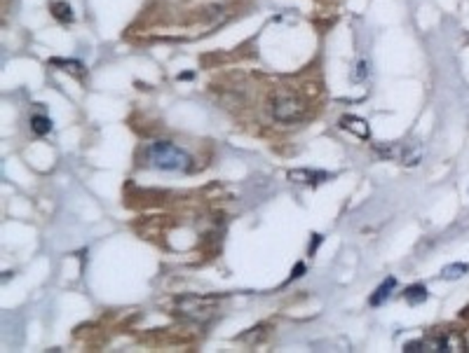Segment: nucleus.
<instances>
[{
    "label": "nucleus",
    "mask_w": 469,
    "mask_h": 353,
    "mask_svg": "<svg viewBox=\"0 0 469 353\" xmlns=\"http://www.w3.org/2000/svg\"><path fill=\"white\" fill-rule=\"evenodd\" d=\"M146 159L153 169L160 171H190L192 157L183 148L169 141H155L146 148Z\"/></svg>",
    "instance_id": "f257e3e1"
},
{
    "label": "nucleus",
    "mask_w": 469,
    "mask_h": 353,
    "mask_svg": "<svg viewBox=\"0 0 469 353\" xmlns=\"http://www.w3.org/2000/svg\"><path fill=\"white\" fill-rule=\"evenodd\" d=\"M464 351V339L458 332H439L429 337L416 339V342L404 344V353H455Z\"/></svg>",
    "instance_id": "f03ea898"
},
{
    "label": "nucleus",
    "mask_w": 469,
    "mask_h": 353,
    "mask_svg": "<svg viewBox=\"0 0 469 353\" xmlns=\"http://www.w3.org/2000/svg\"><path fill=\"white\" fill-rule=\"evenodd\" d=\"M219 309V300L216 297H207V295H183L181 300H176V311L181 316L190 318V321L204 323L216 313Z\"/></svg>",
    "instance_id": "7ed1b4c3"
},
{
    "label": "nucleus",
    "mask_w": 469,
    "mask_h": 353,
    "mask_svg": "<svg viewBox=\"0 0 469 353\" xmlns=\"http://www.w3.org/2000/svg\"><path fill=\"white\" fill-rule=\"evenodd\" d=\"M305 101L300 96H296L293 91H277L275 101H272V117L277 122H298L305 117Z\"/></svg>",
    "instance_id": "20e7f679"
},
{
    "label": "nucleus",
    "mask_w": 469,
    "mask_h": 353,
    "mask_svg": "<svg viewBox=\"0 0 469 353\" xmlns=\"http://www.w3.org/2000/svg\"><path fill=\"white\" fill-rule=\"evenodd\" d=\"M338 124H340V129L354 133V136L362 138V141H368V138H371V127H368V122L362 120V117H357V115H342Z\"/></svg>",
    "instance_id": "39448f33"
},
{
    "label": "nucleus",
    "mask_w": 469,
    "mask_h": 353,
    "mask_svg": "<svg viewBox=\"0 0 469 353\" xmlns=\"http://www.w3.org/2000/svg\"><path fill=\"white\" fill-rule=\"evenodd\" d=\"M286 178L291 183L298 185H319L324 180H329V173L326 171H308V169H293L286 173Z\"/></svg>",
    "instance_id": "423d86ee"
},
{
    "label": "nucleus",
    "mask_w": 469,
    "mask_h": 353,
    "mask_svg": "<svg viewBox=\"0 0 469 353\" xmlns=\"http://www.w3.org/2000/svg\"><path fill=\"white\" fill-rule=\"evenodd\" d=\"M396 288V279L394 276H387V279L383 281V283L375 288V292L371 297H368V304L371 306H380L385 300H389V295H392V290Z\"/></svg>",
    "instance_id": "0eeeda50"
},
{
    "label": "nucleus",
    "mask_w": 469,
    "mask_h": 353,
    "mask_svg": "<svg viewBox=\"0 0 469 353\" xmlns=\"http://www.w3.org/2000/svg\"><path fill=\"white\" fill-rule=\"evenodd\" d=\"M49 10H52V16L57 19V22H61V24L73 22V10H70V5L64 3V0H52V3H49Z\"/></svg>",
    "instance_id": "6e6552de"
},
{
    "label": "nucleus",
    "mask_w": 469,
    "mask_h": 353,
    "mask_svg": "<svg viewBox=\"0 0 469 353\" xmlns=\"http://www.w3.org/2000/svg\"><path fill=\"white\" fill-rule=\"evenodd\" d=\"M404 297H406L408 304L418 306V304H422V302L429 297V292H427V288L422 283H416V285H408V288L404 290Z\"/></svg>",
    "instance_id": "1a4fd4ad"
},
{
    "label": "nucleus",
    "mask_w": 469,
    "mask_h": 353,
    "mask_svg": "<svg viewBox=\"0 0 469 353\" xmlns=\"http://www.w3.org/2000/svg\"><path fill=\"white\" fill-rule=\"evenodd\" d=\"M31 129L35 136H47L52 131V120L47 115H33L31 117Z\"/></svg>",
    "instance_id": "9d476101"
},
{
    "label": "nucleus",
    "mask_w": 469,
    "mask_h": 353,
    "mask_svg": "<svg viewBox=\"0 0 469 353\" xmlns=\"http://www.w3.org/2000/svg\"><path fill=\"white\" fill-rule=\"evenodd\" d=\"M467 271H469V264H464V262H453V264H448V267L441 269V279L455 281V279H460V276H464Z\"/></svg>",
    "instance_id": "9b49d317"
},
{
    "label": "nucleus",
    "mask_w": 469,
    "mask_h": 353,
    "mask_svg": "<svg viewBox=\"0 0 469 353\" xmlns=\"http://www.w3.org/2000/svg\"><path fill=\"white\" fill-rule=\"evenodd\" d=\"M366 77H368V61L362 58V61L354 66V70H352V80H354V82H364Z\"/></svg>",
    "instance_id": "f8f14e48"
},
{
    "label": "nucleus",
    "mask_w": 469,
    "mask_h": 353,
    "mask_svg": "<svg viewBox=\"0 0 469 353\" xmlns=\"http://www.w3.org/2000/svg\"><path fill=\"white\" fill-rule=\"evenodd\" d=\"M305 274V262H298L296 267H293V271H291V276H288V281H296V279H300V276Z\"/></svg>",
    "instance_id": "ddd939ff"
},
{
    "label": "nucleus",
    "mask_w": 469,
    "mask_h": 353,
    "mask_svg": "<svg viewBox=\"0 0 469 353\" xmlns=\"http://www.w3.org/2000/svg\"><path fill=\"white\" fill-rule=\"evenodd\" d=\"M321 241H324V237H321V234H312V246L308 248V253H310V255H315V250L319 248Z\"/></svg>",
    "instance_id": "4468645a"
}]
</instances>
